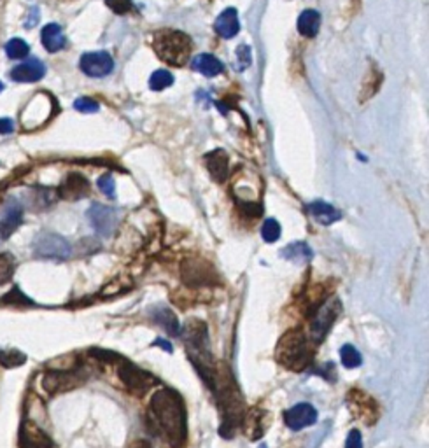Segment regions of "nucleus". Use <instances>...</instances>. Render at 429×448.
I'll use <instances>...</instances> for the list:
<instances>
[{"label":"nucleus","instance_id":"34","mask_svg":"<svg viewBox=\"0 0 429 448\" xmlns=\"http://www.w3.org/2000/svg\"><path fill=\"white\" fill-rule=\"evenodd\" d=\"M99 189L104 193L106 196H109V198H114L116 196V184H114V179H112V175H102L99 179Z\"/></svg>","mask_w":429,"mask_h":448},{"label":"nucleus","instance_id":"8","mask_svg":"<svg viewBox=\"0 0 429 448\" xmlns=\"http://www.w3.org/2000/svg\"><path fill=\"white\" fill-rule=\"evenodd\" d=\"M79 67L84 74L90 77H106L114 68V60L106 51L86 53V55L81 56Z\"/></svg>","mask_w":429,"mask_h":448},{"label":"nucleus","instance_id":"25","mask_svg":"<svg viewBox=\"0 0 429 448\" xmlns=\"http://www.w3.org/2000/svg\"><path fill=\"white\" fill-rule=\"evenodd\" d=\"M14 268H16L14 258L9 253L0 254V285L7 284V282L13 279Z\"/></svg>","mask_w":429,"mask_h":448},{"label":"nucleus","instance_id":"41","mask_svg":"<svg viewBox=\"0 0 429 448\" xmlns=\"http://www.w3.org/2000/svg\"><path fill=\"white\" fill-rule=\"evenodd\" d=\"M130 448H151V447L146 445L144 442H137V443H135V445H131Z\"/></svg>","mask_w":429,"mask_h":448},{"label":"nucleus","instance_id":"2","mask_svg":"<svg viewBox=\"0 0 429 448\" xmlns=\"http://www.w3.org/2000/svg\"><path fill=\"white\" fill-rule=\"evenodd\" d=\"M184 342H186L189 361L198 370L207 385H211L212 375H214V362H212L206 324L200 320H191L184 330Z\"/></svg>","mask_w":429,"mask_h":448},{"label":"nucleus","instance_id":"37","mask_svg":"<svg viewBox=\"0 0 429 448\" xmlns=\"http://www.w3.org/2000/svg\"><path fill=\"white\" fill-rule=\"evenodd\" d=\"M345 448H363V438H361V432L358 429H353L347 436V442H345Z\"/></svg>","mask_w":429,"mask_h":448},{"label":"nucleus","instance_id":"24","mask_svg":"<svg viewBox=\"0 0 429 448\" xmlns=\"http://www.w3.org/2000/svg\"><path fill=\"white\" fill-rule=\"evenodd\" d=\"M281 256L289 261L303 263V261L312 260L314 253H312V249L305 242H296V243H291V245H288L286 249H282Z\"/></svg>","mask_w":429,"mask_h":448},{"label":"nucleus","instance_id":"5","mask_svg":"<svg viewBox=\"0 0 429 448\" xmlns=\"http://www.w3.org/2000/svg\"><path fill=\"white\" fill-rule=\"evenodd\" d=\"M71 243L56 233L44 231V233H39L34 240V254L42 260L64 261L71 256Z\"/></svg>","mask_w":429,"mask_h":448},{"label":"nucleus","instance_id":"9","mask_svg":"<svg viewBox=\"0 0 429 448\" xmlns=\"http://www.w3.org/2000/svg\"><path fill=\"white\" fill-rule=\"evenodd\" d=\"M286 426L293 431H301L318 422V412L311 403H298L284 413Z\"/></svg>","mask_w":429,"mask_h":448},{"label":"nucleus","instance_id":"22","mask_svg":"<svg viewBox=\"0 0 429 448\" xmlns=\"http://www.w3.org/2000/svg\"><path fill=\"white\" fill-rule=\"evenodd\" d=\"M308 212H311L312 218L321 224H333L342 218L340 210H336V208L333 205H330V203L321 202V200L319 202L308 203Z\"/></svg>","mask_w":429,"mask_h":448},{"label":"nucleus","instance_id":"40","mask_svg":"<svg viewBox=\"0 0 429 448\" xmlns=\"http://www.w3.org/2000/svg\"><path fill=\"white\" fill-rule=\"evenodd\" d=\"M154 345H158V347H163L165 350H167V352H172V345H170V343L167 342V340H163V338H158L156 342H154Z\"/></svg>","mask_w":429,"mask_h":448},{"label":"nucleus","instance_id":"11","mask_svg":"<svg viewBox=\"0 0 429 448\" xmlns=\"http://www.w3.org/2000/svg\"><path fill=\"white\" fill-rule=\"evenodd\" d=\"M23 221V205L18 200H7L0 215V238H9Z\"/></svg>","mask_w":429,"mask_h":448},{"label":"nucleus","instance_id":"20","mask_svg":"<svg viewBox=\"0 0 429 448\" xmlns=\"http://www.w3.org/2000/svg\"><path fill=\"white\" fill-rule=\"evenodd\" d=\"M191 67L193 71L200 72V74H203L206 77H216L224 71V65L221 61L216 56L207 55V53H202V55L193 58Z\"/></svg>","mask_w":429,"mask_h":448},{"label":"nucleus","instance_id":"35","mask_svg":"<svg viewBox=\"0 0 429 448\" xmlns=\"http://www.w3.org/2000/svg\"><path fill=\"white\" fill-rule=\"evenodd\" d=\"M106 4L116 14H126L133 7L131 0H106Z\"/></svg>","mask_w":429,"mask_h":448},{"label":"nucleus","instance_id":"42","mask_svg":"<svg viewBox=\"0 0 429 448\" xmlns=\"http://www.w3.org/2000/svg\"><path fill=\"white\" fill-rule=\"evenodd\" d=\"M2 90H4V84L0 83V93H2Z\"/></svg>","mask_w":429,"mask_h":448},{"label":"nucleus","instance_id":"26","mask_svg":"<svg viewBox=\"0 0 429 448\" xmlns=\"http://www.w3.org/2000/svg\"><path fill=\"white\" fill-rule=\"evenodd\" d=\"M29 44L21 39H11L6 44V55L11 58V60H21V58L29 56Z\"/></svg>","mask_w":429,"mask_h":448},{"label":"nucleus","instance_id":"6","mask_svg":"<svg viewBox=\"0 0 429 448\" xmlns=\"http://www.w3.org/2000/svg\"><path fill=\"white\" fill-rule=\"evenodd\" d=\"M88 219H90L96 233H100L102 237H111L116 231V228H118V214H116V210L107 205H102V203H94L88 208Z\"/></svg>","mask_w":429,"mask_h":448},{"label":"nucleus","instance_id":"32","mask_svg":"<svg viewBox=\"0 0 429 448\" xmlns=\"http://www.w3.org/2000/svg\"><path fill=\"white\" fill-rule=\"evenodd\" d=\"M251 61H253V55H251L249 46H238L237 48V65H235V68H237V71H243V68L249 67Z\"/></svg>","mask_w":429,"mask_h":448},{"label":"nucleus","instance_id":"23","mask_svg":"<svg viewBox=\"0 0 429 448\" xmlns=\"http://www.w3.org/2000/svg\"><path fill=\"white\" fill-rule=\"evenodd\" d=\"M321 14L318 11L307 9L300 14L298 18V32L305 37H314L319 32Z\"/></svg>","mask_w":429,"mask_h":448},{"label":"nucleus","instance_id":"33","mask_svg":"<svg viewBox=\"0 0 429 448\" xmlns=\"http://www.w3.org/2000/svg\"><path fill=\"white\" fill-rule=\"evenodd\" d=\"M74 109L79 111V112H84V114H91V112L99 111L100 106H99V102H95V100L83 96V98H77L76 100Z\"/></svg>","mask_w":429,"mask_h":448},{"label":"nucleus","instance_id":"28","mask_svg":"<svg viewBox=\"0 0 429 448\" xmlns=\"http://www.w3.org/2000/svg\"><path fill=\"white\" fill-rule=\"evenodd\" d=\"M340 357H342L343 366H345V368H349V370L358 368V366H361V362H363L361 354H359L353 345H349V343L340 349Z\"/></svg>","mask_w":429,"mask_h":448},{"label":"nucleus","instance_id":"15","mask_svg":"<svg viewBox=\"0 0 429 448\" xmlns=\"http://www.w3.org/2000/svg\"><path fill=\"white\" fill-rule=\"evenodd\" d=\"M183 277L188 284L191 285H202V284H212L214 282V272L211 266L200 261H186L183 266Z\"/></svg>","mask_w":429,"mask_h":448},{"label":"nucleus","instance_id":"18","mask_svg":"<svg viewBox=\"0 0 429 448\" xmlns=\"http://www.w3.org/2000/svg\"><path fill=\"white\" fill-rule=\"evenodd\" d=\"M214 29L223 39H231L237 36L238 30H241L237 11H235L233 7H228L226 11H223V13L216 18Z\"/></svg>","mask_w":429,"mask_h":448},{"label":"nucleus","instance_id":"19","mask_svg":"<svg viewBox=\"0 0 429 448\" xmlns=\"http://www.w3.org/2000/svg\"><path fill=\"white\" fill-rule=\"evenodd\" d=\"M41 41L42 46H44L49 53L61 51V49L65 48V44H67L64 30H61V26L56 25V23H49V25H46L44 29H42Z\"/></svg>","mask_w":429,"mask_h":448},{"label":"nucleus","instance_id":"31","mask_svg":"<svg viewBox=\"0 0 429 448\" xmlns=\"http://www.w3.org/2000/svg\"><path fill=\"white\" fill-rule=\"evenodd\" d=\"M25 354H21L19 350H0V362L7 368H13V366H21L25 362Z\"/></svg>","mask_w":429,"mask_h":448},{"label":"nucleus","instance_id":"27","mask_svg":"<svg viewBox=\"0 0 429 448\" xmlns=\"http://www.w3.org/2000/svg\"><path fill=\"white\" fill-rule=\"evenodd\" d=\"M261 417H263V412L261 410H251L249 415L246 417V424H243V427H246V431L249 432V438H258V436H261L263 432V427H261Z\"/></svg>","mask_w":429,"mask_h":448},{"label":"nucleus","instance_id":"21","mask_svg":"<svg viewBox=\"0 0 429 448\" xmlns=\"http://www.w3.org/2000/svg\"><path fill=\"white\" fill-rule=\"evenodd\" d=\"M151 317L154 319V322L160 324L170 336H179L181 335V324L177 320L176 314L167 307H158L154 310H151Z\"/></svg>","mask_w":429,"mask_h":448},{"label":"nucleus","instance_id":"30","mask_svg":"<svg viewBox=\"0 0 429 448\" xmlns=\"http://www.w3.org/2000/svg\"><path fill=\"white\" fill-rule=\"evenodd\" d=\"M261 237H263V240L268 243L277 242L281 237V224L277 223L276 219H266L261 228Z\"/></svg>","mask_w":429,"mask_h":448},{"label":"nucleus","instance_id":"36","mask_svg":"<svg viewBox=\"0 0 429 448\" xmlns=\"http://www.w3.org/2000/svg\"><path fill=\"white\" fill-rule=\"evenodd\" d=\"M4 301H6V303H14V305H30L32 303V301L26 298V296L23 295V292L19 291L18 287H14L13 291L7 292V296L4 298Z\"/></svg>","mask_w":429,"mask_h":448},{"label":"nucleus","instance_id":"10","mask_svg":"<svg viewBox=\"0 0 429 448\" xmlns=\"http://www.w3.org/2000/svg\"><path fill=\"white\" fill-rule=\"evenodd\" d=\"M118 373H119V378L125 382L126 387H128L130 391L135 392V394L146 392L151 387V385L154 384V378L151 377L149 373L142 372L141 368L130 365V362L119 366Z\"/></svg>","mask_w":429,"mask_h":448},{"label":"nucleus","instance_id":"38","mask_svg":"<svg viewBox=\"0 0 429 448\" xmlns=\"http://www.w3.org/2000/svg\"><path fill=\"white\" fill-rule=\"evenodd\" d=\"M14 130L13 119L0 118V135H9Z\"/></svg>","mask_w":429,"mask_h":448},{"label":"nucleus","instance_id":"17","mask_svg":"<svg viewBox=\"0 0 429 448\" xmlns=\"http://www.w3.org/2000/svg\"><path fill=\"white\" fill-rule=\"evenodd\" d=\"M19 448H53V442L37 426L25 424L19 434Z\"/></svg>","mask_w":429,"mask_h":448},{"label":"nucleus","instance_id":"14","mask_svg":"<svg viewBox=\"0 0 429 448\" xmlns=\"http://www.w3.org/2000/svg\"><path fill=\"white\" fill-rule=\"evenodd\" d=\"M90 193V183L79 173H69L60 186V196L64 200H81Z\"/></svg>","mask_w":429,"mask_h":448},{"label":"nucleus","instance_id":"1","mask_svg":"<svg viewBox=\"0 0 429 448\" xmlns=\"http://www.w3.org/2000/svg\"><path fill=\"white\" fill-rule=\"evenodd\" d=\"M149 407L154 426L163 432L170 445L176 448L183 447L186 442L188 424L186 408L179 394L170 389H161L153 394Z\"/></svg>","mask_w":429,"mask_h":448},{"label":"nucleus","instance_id":"4","mask_svg":"<svg viewBox=\"0 0 429 448\" xmlns=\"http://www.w3.org/2000/svg\"><path fill=\"white\" fill-rule=\"evenodd\" d=\"M276 357L286 368L295 370V372L303 370L311 361V352H308L307 340H305L303 333L298 330L288 331L277 343Z\"/></svg>","mask_w":429,"mask_h":448},{"label":"nucleus","instance_id":"13","mask_svg":"<svg viewBox=\"0 0 429 448\" xmlns=\"http://www.w3.org/2000/svg\"><path fill=\"white\" fill-rule=\"evenodd\" d=\"M77 378H81L79 375L72 372H53L46 375L44 380H42V387L51 394L67 391V389L76 387V385H79L83 382L77 380Z\"/></svg>","mask_w":429,"mask_h":448},{"label":"nucleus","instance_id":"7","mask_svg":"<svg viewBox=\"0 0 429 448\" xmlns=\"http://www.w3.org/2000/svg\"><path fill=\"white\" fill-rule=\"evenodd\" d=\"M338 314H340V301L336 298L326 301V303L319 308L318 314H316V317H314V322H312V336H314L316 342L324 340V336H326L328 331H330V327L333 326L335 319L338 317Z\"/></svg>","mask_w":429,"mask_h":448},{"label":"nucleus","instance_id":"3","mask_svg":"<svg viewBox=\"0 0 429 448\" xmlns=\"http://www.w3.org/2000/svg\"><path fill=\"white\" fill-rule=\"evenodd\" d=\"M154 51L163 61L173 67H181L189 60V53H191V39L186 34L177 32V30H158L154 34Z\"/></svg>","mask_w":429,"mask_h":448},{"label":"nucleus","instance_id":"29","mask_svg":"<svg viewBox=\"0 0 429 448\" xmlns=\"http://www.w3.org/2000/svg\"><path fill=\"white\" fill-rule=\"evenodd\" d=\"M172 83H173V77L168 71H156V72H153V76H151L149 88L153 91H163L165 88L172 86Z\"/></svg>","mask_w":429,"mask_h":448},{"label":"nucleus","instance_id":"39","mask_svg":"<svg viewBox=\"0 0 429 448\" xmlns=\"http://www.w3.org/2000/svg\"><path fill=\"white\" fill-rule=\"evenodd\" d=\"M30 13H32V16L26 18V21H25V29H34V26L37 25V19H39V9H37V7H32V11H30Z\"/></svg>","mask_w":429,"mask_h":448},{"label":"nucleus","instance_id":"12","mask_svg":"<svg viewBox=\"0 0 429 448\" xmlns=\"http://www.w3.org/2000/svg\"><path fill=\"white\" fill-rule=\"evenodd\" d=\"M46 74V65L37 58L23 61L11 71V79L16 83H37Z\"/></svg>","mask_w":429,"mask_h":448},{"label":"nucleus","instance_id":"16","mask_svg":"<svg viewBox=\"0 0 429 448\" xmlns=\"http://www.w3.org/2000/svg\"><path fill=\"white\" fill-rule=\"evenodd\" d=\"M206 165L214 180H218V183L226 180L228 173H230V160H228V154L223 149H214L207 153Z\"/></svg>","mask_w":429,"mask_h":448}]
</instances>
